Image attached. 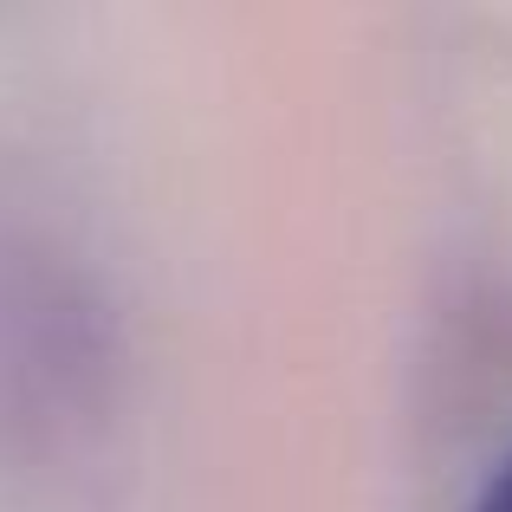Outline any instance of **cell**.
I'll list each match as a JSON object with an SVG mask.
<instances>
[{"label": "cell", "mask_w": 512, "mask_h": 512, "mask_svg": "<svg viewBox=\"0 0 512 512\" xmlns=\"http://www.w3.org/2000/svg\"><path fill=\"white\" fill-rule=\"evenodd\" d=\"M474 512H512V461L487 480V493H480V506H474Z\"/></svg>", "instance_id": "cell-1"}]
</instances>
